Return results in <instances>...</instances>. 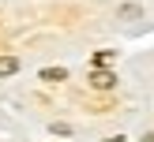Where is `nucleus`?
I'll use <instances>...</instances> for the list:
<instances>
[{"mask_svg":"<svg viewBox=\"0 0 154 142\" xmlns=\"http://www.w3.org/2000/svg\"><path fill=\"white\" fill-rule=\"evenodd\" d=\"M139 7H135V4H124V7H120V19H139Z\"/></svg>","mask_w":154,"mask_h":142,"instance_id":"20e7f679","label":"nucleus"},{"mask_svg":"<svg viewBox=\"0 0 154 142\" xmlns=\"http://www.w3.org/2000/svg\"><path fill=\"white\" fill-rule=\"evenodd\" d=\"M42 79H45V82H64V79H68V71H64V67H45Z\"/></svg>","mask_w":154,"mask_h":142,"instance_id":"7ed1b4c3","label":"nucleus"},{"mask_svg":"<svg viewBox=\"0 0 154 142\" xmlns=\"http://www.w3.org/2000/svg\"><path fill=\"white\" fill-rule=\"evenodd\" d=\"M19 71V60L15 56H0V79H4V75H15Z\"/></svg>","mask_w":154,"mask_h":142,"instance_id":"f03ea898","label":"nucleus"},{"mask_svg":"<svg viewBox=\"0 0 154 142\" xmlns=\"http://www.w3.org/2000/svg\"><path fill=\"white\" fill-rule=\"evenodd\" d=\"M90 86H94V90H113V86H117V75L94 67V71H90Z\"/></svg>","mask_w":154,"mask_h":142,"instance_id":"f257e3e1","label":"nucleus"}]
</instances>
